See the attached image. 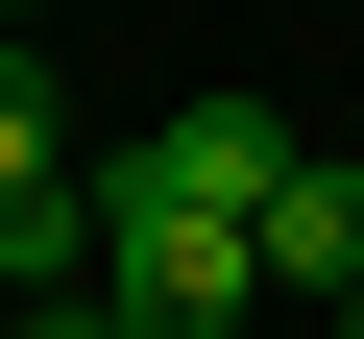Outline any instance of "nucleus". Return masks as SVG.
Segmentation results:
<instances>
[{
  "label": "nucleus",
  "instance_id": "obj_3",
  "mask_svg": "<svg viewBox=\"0 0 364 339\" xmlns=\"http://www.w3.org/2000/svg\"><path fill=\"white\" fill-rule=\"evenodd\" d=\"M267 291H291V315L364 291V170H291V194H267Z\"/></svg>",
  "mask_w": 364,
  "mask_h": 339
},
{
  "label": "nucleus",
  "instance_id": "obj_6",
  "mask_svg": "<svg viewBox=\"0 0 364 339\" xmlns=\"http://www.w3.org/2000/svg\"><path fill=\"white\" fill-rule=\"evenodd\" d=\"M340 339H364V291H340Z\"/></svg>",
  "mask_w": 364,
  "mask_h": 339
},
{
  "label": "nucleus",
  "instance_id": "obj_1",
  "mask_svg": "<svg viewBox=\"0 0 364 339\" xmlns=\"http://www.w3.org/2000/svg\"><path fill=\"white\" fill-rule=\"evenodd\" d=\"M97 315L122 339H243L267 315V218H195V194H122L97 170Z\"/></svg>",
  "mask_w": 364,
  "mask_h": 339
},
{
  "label": "nucleus",
  "instance_id": "obj_5",
  "mask_svg": "<svg viewBox=\"0 0 364 339\" xmlns=\"http://www.w3.org/2000/svg\"><path fill=\"white\" fill-rule=\"evenodd\" d=\"M49 339H122V315H97V291H49Z\"/></svg>",
  "mask_w": 364,
  "mask_h": 339
},
{
  "label": "nucleus",
  "instance_id": "obj_2",
  "mask_svg": "<svg viewBox=\"0 0 364 339\" xmlns=\"http://www.w3.org/2000/svg\"><path fill=\"white\" fill-rule=\"evenodd\" d=\"M122 194H195V218H267V194H291V121H267V97H170V121L122 145Z\"/></svg>",
  "mask_w": 364,
  "mask_h": 339
},
{
  "label": "nucleus",
  "instance_id": "obj_4",
  "mask_svg": "<svg viewBox=\"0 0 364 339\" xmlns=\"http://www.w3.org/2000/svg\"><path fill=\"white\" fill-rule=\"evenodd\" d=\"M25 194H73V145H49V73L0 49V218H25Z\"/></svg>",
  "mask_w": 364,
  "mask_h": 339
}]
</instances>
